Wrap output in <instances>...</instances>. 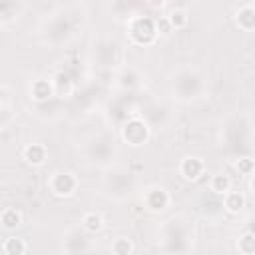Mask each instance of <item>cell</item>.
<instances>
[{"label": "cell", "instance_id": "cell-1", "mask_svg": "<svg viewBox=\"0 0 255 255\" xmlns=\"http://www.w3.org/2000/svg\"><path fill=\"white\" fill-rule=\"evenodd\" d=\"M76 177L72 173H54L48 181V187L52 189L54 195H60V197H68L76 191Z\"/></svg>", "mask_w": 255, "mask_h": 255}, {"label": "cell", "instance_id": "cell-2", "mask_svg": "<svg viewBox=\"0 0 255 255\" xmlns=\"http://www.w3.org/2000/svg\"><path fill=\"white\" fill-rule=\"evenodd\" d=\"M203 169H205V165H203V161L197 159V157H187V159H183V161H181V167H179L181 175H183L185 179H189V181L199 179L201 173H203Z\"/></svg>", "mask_w": 255, "mask_h": 255}, {"label": "cell", "instance_id": "cell-3", "mask_svg": "<svg viewBox=\"0 0 255 255\" xmlns=\"http://www.w3.org/2000/svg\"><path fill=\"white\" fill-rule=\"evenodd\" d=\"M24 159L28 163H32V165H42L44 159H46V149L42 145H38V143H32V145H28L24 149Z\"/></svg>", "mask_w": 255, "mask_h": 255}, {"label": "cell", "instance_id": "cell-4", "mask_svg": "<svg viewBox=\"0 0 255 255\" xmlns=\"http://www.w3.org/2000/svg\"><path fill=\"white\" fill-rule=\"evenodd\" d=\"M243 205H245V199H243L241 193H237V191H227L225 193V209L229 213H239L243 209Z\"/></svg>", "mask_w": 255, "mask_h": 255}, {"label": "cell", "instance_id": "cell-5", "mask_svg": "<svg viewBox=\"0 0 255 255\" xmlns=\"http://www.w3.org/2000/svg\"><path fill=\"white\" fill-rule=\"evenodd\" d=\"M2 249H4L6 255H24L26 243H24V239H20V237H8V239L4 241V245H2Z\"/></svg>", "mask_w": 255, "mask_h": 255}, {"label": "cell", "instance_id": "cell-6", "mask_svg": "<svg viewBox=\"0 0 255 255\" xmlns=\"http://www.w3.org/2000/svg\"><path fill=\"white\" fill-rule=\"evenodd\" d=\"M209 187H211V191H215V193H219V195H225V193L231 189V181H229L227 175H213Z\"/></svg>", "mask_w": 255, "mask_h": 255}, {"label": "cell", "instance_id": "cell-7", "mask_svg": "<svg viewBox=\"0 0 255 255\" xmlns=\"http://www.w3.org/2000/svg\"><path fill=\"white\" fill-rule=\"evenodd\" d=\"M0 221H2V225H4L6 229H14V227L20 225L22 215H20V211H16V209H6V211H2Z\"/></svg>", "mask_w": 255, "mask_h": 255}, {"label": "cell", "instance_id": "cell-8", "mask_svg": "<svg viewBox=\"0 0 255 255\" xmlns=\"http://www.w3.org/2000/svg\"><path fill=\"white\" fill-rule=\"evenodd\" d=\"M102 225H104V221H102V217L98 213H86L84 215V227L88 231H100Z\"/></svg>", "mask_w": 255, "mask_h": 255}, {"label": "cell", "instance_id": "cell-9", "mask_svg": "<svg viewBox=\"0 0 255 255\" xmlns=\"http://www.w3.org/2000/svg\"><path fill=\"white\" fill-rule=\"evenodd\" d=\"M112 251H114L116 255H129V253H131V243H129V239L118 237V239L112 243Z\"/></svg>", "mask_w": 255, "mask_h": 255}, {"label": "cell", "instance_id": "cell-10", "mask_svg": "<svg viewBox=\"0 0 255 255\" xmlns=\"http://www.w3.org/2000/svg\"><path fill=\"white\" fill-rule=\"evenodd\" d=\"M239 251L243 255H253V235L251 233H247L245 237L239 239Z\"/></svg>", "mask_w": 255, "mask_h": 255}, {"label": "cell", "instance_id": "cell-11", "mask_svg": "<svg viewBox=\"0 0 255 255\" xmlns=\"http://www.w3.org/2000/svg\"><path fill=\"white\" fill-rule=\"evenodd\" d=\"M251 165H253V163H251V159H247V157H245L243 161H239V165H237V167H239V169H245L247 173H251Z\"/></svg>", "mask_w": 255, "mask_h": 255}]
</instances>
